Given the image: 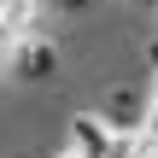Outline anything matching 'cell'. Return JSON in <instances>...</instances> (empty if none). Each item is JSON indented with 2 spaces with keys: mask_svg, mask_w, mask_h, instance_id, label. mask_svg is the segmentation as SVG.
<instances>
[{
  "mask_svg": "<svg viewBox=\"0 0 158 158\" xmlns=\"http://www.w3.org/2000/svg\"><path fill=\"white\" fill-rule=\"evenodd\" d=\"M35 6H41V0H0V23L23 41V35H29V23H35Z\"/></svg>",
  "mask_w": 158,
  "mask_h": 158,
  "instance_id": "cell-3",
  "label": "cell"
},
{
  "mask_svg": "<svg viewBox=\"0 0 158 158\" xmlns=\"http://www.w3.org/2000/svg\"><path fill=\"white\" fill-rule=\"evenodd\" d=\"M64 158H70V152H64Z\"/></svg>",
  "mask_w": 158,
  "mask_h": 158,
  "instance_id": "cell-6",
  "label": "cell"
},
{
  "mask_svg": "<svg viewBox=\"0 0 158 158\" xmlns=\"http://www.w3.org/2000/svg\"><path fill=\"white\" fill-rule=\"evenodd\" d=\"M12 76L18 82H47V76H59V41H47V35H23L18 47H12Z\"/></svg>",
  "mask_w": 158,
  "mask_h": 158,
  "instance_id": "cell-2",
  "label": "cell"
},
{
  "mask_svg": "<svg viewBox=\"0 0 158 158\" xmlns=\"http://www.w3.org/2000/svg\"><path fill=\"white\" fill-rule=\"evenodd\" d=\"M53 6H88V0H53Z\"/></svg>",
  "mask_w": 158,
  "mask_h": 158,
  "instance_id": "cell-5",
  "label": "cell"
},
{
  "mask_svg": "<svg viewBox=\"0 0 158 158\" xmlns=\"http://www.w3.org/2000/svg\"><path fill=\"white\" fill-rule=\"evenodd\" d=\"M123 135L100 117V111H76L70 117V158H117Z\"/></svg>",
  "mask_w": 158,
  "mask_h": 158,
  "instance_id": "cell-1",
  "label": "cell"
},
{
  "mask_svg": "<svg viewBox=\"0 0 158 158\" xmlns=\"http://www.w3.org/2000/svg\"><path fill=\"white\" fill-rule=\"evenodd\" d=\"M147 135H158V82H152V94H147V123H141Z\"/></svg>",
  "mask_w": 158,
  "mask_h": 158,
  "instance_id": "cell-4",
  "label": "cell"
}]
</instances>
